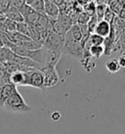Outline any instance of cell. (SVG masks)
<instances>
[{"label": "cell", "instance_id": "obj_21", "mask_svg": "<svg viewBox=\"0 0 125 134\" xmlns=\"http://www.w3.org/2000/svg\"><path fill=\"white\" fill-rule=\"evenodd\" d=\"M11 50L7 47H0V64L7 63Z\"/></svg>", "mask_w": 125, "mask_h": 134}, {"label": "cell", "instance_id": "obj_6", "mask_svg": "<svg viewBox=\"0 0 125 134\" xmlns=\"http://www.w3.org/2000/svg\"><path fill=\"white\" fill-rule=\"evenodd\" d=\"M27 80H26V86L35 87L38 89L45 90L44 87V77L43 75L38 69H30L26 71Z\"/></svg>", "mask_w": 125, "mask_h": 134}, {"label": "cell", "instance_id": "obj_16", "mask_svg": "<svg viewBox=\"0 0 125 134\" xmlns=\"http://www.w3.org/2000/svg\"><path fill=\"white\" fill-rule=\"evenodd\" d=\"M16 31L21 34H24L27 37H30V30H29V25L25 22L22 23H17L16 26Z\"/></svg>", "mask_w": 125, "mask_h": 134}, {"label": "cell", "instance_id": "obj_27", "mask_svg": "<svg viewBox=\"0 0 125 134\" xmlns=\"http://www.w3.org/2000/svg\"><path fill=\"white\" fill-rule=\"evenodd\" d=\"M51 118L53 120H59L61 119V114L59 112H54L51 115Z\"/></svg>", "mask_w": 125, "mask_h": 134}, {"label": "cell", "instance_id": "obj_18", "mask_svg": "<svg viewBox=\"0 0 125 134\" xmlns=\"http://www.w3.org/2000/svg\"><path fill=\"white\" fill-rule=\"evenodd\" d=\"M30 8L40 14H44V2L43 0H34L30 4Z\"/></svg>", "mask_w": 125, "mask_h": 134}, {"label": "cell", "instance_id": "obj_11", "mask_svg": "<svg viewBox=\"0 0 125 134\" xmlns=\"http://www.w3.org/2000/svg\"><path fill=\"white\" fill-rule=\"evenodd\" d=\"M107 7L118 17L125 11V0H111L107 3Z\"/></svg>", "mask_w": 125, "mask_h": 134}, {"label": "cell", "instance_id": "obj_1", "mask_svg": "<svg viewBox=\"0 0 125 134\" xmlns=\"http://www.w3.org/2000/svg\"><path fill=\"white\" fill-rule=\"evenodd\" d=\"M3 108L12 113H29L31 112V107L26 103V101L22 96V94L16 89L12 95L5 102Z\"/></svg>", "mask_w": 125, "mask_h": 134}, {"label": "cell", "instance_id": "obj_2", "mask_svg": "<svg viewBox=\"0 0 125 134\" xmlns=\"http://www.w3.org/2000/svg\"><path fill=\"white\" fill-rule=\"evenodd\" d=\"M9 49L13 53H15L16 55L21 57H25V58H29V59L32 60L33 62H35L37 64L43 65L45 62L44 54H43V48L38 49V50H27V49L24 48V47H21L19 45L12 43L9 46Z\"/></svg>", "mask_w": 125, "mask_h": 134}, {"label": "cell", "instance_id": "obj_17", "mask_svg": "<svg viewBox=\"0 0 125 134\" xmlns=\"http://www.w3.org/2000/svg\"><path fill=\"white\" fill-rule=\"evenodd\" d=\"M105 38L101 37L96 34H91L88 38V42L90 45H103Z\"/></svg>", "mask_w": 125, "mask_h": 134}, {"label": "cell", "instance_id": "obj_28", "mask_svg": "<svg viewBox=\"0 0 125 134\" xmlns=\"http://www.w3.org/2000/svg\"><path fill=\"white\" fill-rule=\"evenodd\" d=\"M93 2H94V3H97V5H100V4H107V0H94Z\"/></svg>", "mask_w": 125, "mask_h": 134}, {"label": "cell", "instance_id": "obj_7", "mask_svg": "<svg viewBox=\"0 0 125 134\" xmlns=\"http://www.w3.org/2000/svg\"><path fill=\"white\" fill-rule=\"evenodd\" d=\"M44 2V14L51 19L56 20L60 14V10L58 6L54 4L50 0H43Z\"/></svg>", "mask_w": 125, "mask_h": 134}, {"label": "cell", "instance_id": "obj_26", "mask_svg": "<svg viewBox=\"0 0 125 134\" xmlns=\"http://www.w3.org/2000/svg\"><path fill=\"white\" fill-rule=\"evenodd\" d=\"M50 1H52L54 4H56V5L58 6V8H60L62 4L66 2V0H50Z\"/></svg>", "mask_w": 125, "mask_h": 134}, {"label": "cell", "instance_id": "obj_12", "mask_svg": "<svg viewBox=\"0 0 125 134\" xmlns=\"http://www.w3.org/2000/svg\"><path fill=\"white\" fill-rule=\"evenodd\" d=\"M4 14H5V16H6L7 19L11 20V21H13V22H15V23H22L24 22V18H22V14L19 12L18 9L12 7V6H10V7L8 8V10L5 12Z\"/></svg>", "mask_w": 125, "mask_h": 134}, {"label": "cell", "instance_id": "obj_22", "mask_svg": "<svg viewBox=\"0 0 125 134\" xmlns=\"http://www.w3.org/2000/svg\"><path fill=\"white\" fill-rule=\"evenodd\" d=\"M115 18H116V15H115L111 10H110L109 7H107L106 11H105V14H104V18H103L104 21H106V22H107L110 25H111V24L113 23L114 20H115Z\"/></svg>", "mask_w": 125, "mask_h": 134}, {"label": "cell", "instance_id": "obj_4", "mask_svg": "<svg viewBox=\"0 0 125 134\" xmlns=\"http://www.w3.org/2000/svg\"><path fill=\"white\" fill-rule=\"evenodd\" d=\"M64 43H65V36L56 34L53 30H50L42 45V48L46 49L47 51L60 52L62 54Z\"/></svg>", "mask_w": 125, "mask_h": 134}, {"label": "cell", "instance_id": "obj_25", "mask_svg": "<svg viewBox=\"0 0 125 134\" xmlns=\"http://www.w3.org/2000/svg\"><path fill=\"white\" fill-rule=\"evenodd\" d=\"M117 62H118V65H119L120 69H121V68L125 69V54H122V55L119 56V58L117 59Z\"/></svg>", "mask_w": 125, "mask_h": 134}, {"label": "cell", "instance_id": "obj_14", "mask_svg": "<svg viewBox=\"0 0 125 134\" xmlns=\"http://www.w3.org/2000/svg\"><path fill=\"white\" fill-rule=\"evenodd\" d=\"M116 51H119L122 54H125V30L122 31V34H120V36L118 37V39L114 44L113 52H116Z\"/></svg>", "mask_w": 125, "mask_h": 134}, {"label": "cell", "instance_id": "obj_3", "mask_svg": "<svg viewBox=\"0 0 125 134\" xmlns=\"http://www.w3.org/2000/svg\"><path fill=\"white\" fill-rule=\"evenodd\" d=\"M83 48H84V46L82 45L81 42L72 39L70 34L66 32L65 35L62 54H66L70 57L81 60L83 58Z\"/></svg>", "mask_w": 125, "mask_h": 134}, {"label": "cell", "instance_id": "obj_23", "mask_svg": "<svg viewBox=\"0 0 125 134\" xmlns=\"http://www.w3.org/2000/svg\"><path fill=\"white\" fill-rule=\"evenodd\" d=\"M90 18L91 17L88 14H86L85 12L82 11L81 13L78 14L77 19H76V24H78V25H87Z\"/></svg>", "mask_w": 125, "mask_h": 134}, {"label": "cell", "instance_id": "obj_13", "mask_svg": "<svg viewBox=\"0 0 125 134\" xmlns=\"http://www.w3.org/2000/svg\"><path fill=\"white\" fill-rule=\"evenodd\" d=\"M104 46L103 45H90L89 47V53L92 58L99 59L104 55Z\"/></svg>", "mask_w": 125, "mask_h": 134}, {"label": "cell", "instance_id": "obj_5", "mask_svg": "<svg viewBox=\"0 0 125 134\" xmlns=\"http://www.w3.org/2000/svg\"><path fill=\"white\" fill-rule=\"evenodd\" d=\"M39 71L42 72L43 77H44V87L49 88V87H53L56 86L60 81L59 75L57 72L55 66H52L49 64L44 63L42 65V67L40 68Z\"/></svg>", "mask_w": 125, "mask_h": 134}, {"label": "cell", "instance_id": "obj_29", "mask_svg": "<svg viewBox=\"0 0 125 134\" xmlns=\"http://www.w3.org/2000/svg\"><path fill=\"white\" fill-rule=\"evenodd\" d=\"M22 1H24V2H25V3H26V5H29V6H30V4L32 3V2L34 1V0H22Z\"/></svg>", "mask_w": 125, "mask_h": 134}, {"label": "cell", "instance_id": "obj_8", "mask_svg": "<svg viewBox=\"0 0 125 134\" xmlns=\"http://www.w3.org/2000/svg\"><path fill=\"white\" fill-rule=\"evenodd\" d=\"M26 71H16L10 75V82L15 86H26Z\"/></svg>", "mask_w": 125, "mask_h": 134}, {"label": "cell", "instance_id": "obj_15", "mask_svg": "<svg viewBox=\"0 0 125 134\" xmlns=\"http://www.w3.org/2000/svg\"><path fill=\"white\" fill-rule=\"evenodd\" d=\"M106 69L110 74H115L119 71L120 67L118 65L117 59H110L107 61L106 63Z\"/></svg>", "mask_w": 125, "mask_h": 134}, {"label": "cell", "instance_id": "obj_20", "mask_svg": "<svg viewBox=\"0 0 125 134\" xmlns=\"http://www.w3.org/2000/svg\"><path fill=\"white\" fill-rule=\"evenodd\" d=\"M107 4H100V5H97L96 6V11H95V15L97 17V20L98 21H102L104 18V14H105V11L107 9Z\"/></svg>", "mask_w": 125, "mask_h": 134}, {"label": "cell", "instance_id": "obj_24", "mask_svg": "<svg viewBox=\"0 0 125 134\" xmlns=\"http://www.w3.org/2000/svg\"><path fill=\"white\" fill-rule=\"evenodd\" d=\"M11 6V0H0V13H5Z\"/></svg>", "mask_w": 125, "mask_h": 134}, {"label": "cell", "instance_id": "obj_10", "mask_svg": "<svg viewBox=\"0 0 125 134\" xmlns=\"http://www.w3.org/2000/svg\"><path fill=\"white\" fill-rule=\"evenodd\" d=\"M17 89V86L13 85L12 83L4 85L1 89H0V108H3L5 102L7 99L11 96L12 93Z\"/></svg>", "mask_w": 125, "mask_h": 134}, {"label": "cell", "instance_id": "obj_9", "mask_svg": "<svg viewBox=\"0 0 125 134\" xmlns=\"http://www.w3.org/2000/svg\"><path fill=\"white\" fill-rule=\"evenodd\" d=\"M110 29H111V26H110V24L107 22H106V21L102 20V21L98 22L97 26H95V30H94L93 34H98V35H100L101 37L106 38L110 34Z\"/></svg>", "mask_w": 125, "mask_h": 134}, {"label": "cell", "instance_id": "obj_19", "mask_svg": "<svg viewBox=\"0 0 125 134\" xmlns=\"http://www.w3.org/2000/svg\"><path fill=\"white\" fill-rule=\"evenodd\" d=\"M82 10L83 12H85L86 14H88L90 17L95 15V11H96V4L93 2V1H90L87 4H85L82 6Z\"/></svg>", "mask_w": 125, "mask_h": 134}]
</instances>
